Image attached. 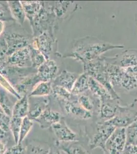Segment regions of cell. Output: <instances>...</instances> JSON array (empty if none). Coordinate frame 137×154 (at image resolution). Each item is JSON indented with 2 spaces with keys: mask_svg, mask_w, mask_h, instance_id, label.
Masks as SVG:
<instances>
[{
  "mask_svg": "<svg viewBox=\"0 0 137 154\" xmlns=\"http://www.w3.org/2000/svg\"><path fill=\"white\" fill-rule=\"evenodd\" d=\"M60 149L66 154H92L85 134H82L80 140L74 142H65L61 145Z\"/></svg>",
  "mask_w": 137,
  "mask_h": 154,
  "instance_id": "8fae6325",
  "label": "cell"
},
{
  "mask_svg": "<svg viewBox=\"0 0 137 154\" xmlns=\"http://www.w3.org/2000/svg\"><path fill=\"white\" fill-rule=\"evenodd\" d=\"M37 100L29 104L28 116L33 121L36 120L40 117L43 112L47 109L49 100L46 97H37Z\"/></svg>",
  "mask_w": 137,
  "mask_h": 154,
  "instance_id": "e0dca14e",
  "label": "cell"
},
{
  "mask_svg": "<svg viewBox=\"0 0 137 154\" xmlns=\"http://www.w3.org/2000/svg\"><path fill=\"white\" fill-rule=\"evenodd\" d=\"M6 145L2 141H0V154H5L7 152Z\"/></svg>",
  "mask_w": 137,
  "mask_h": 154,
  "instance_id": "8d00e7d4",
  "label": "cell"
},
{
  "mask_svg": "<svg viewBox=\"0 0 137 154\" xmlns=\"http://www.w3.org/2000/svg\"><path fill=\"white\" fill-rule=\"evenodd\" d=\"M8 4L12 19L19 24L23 25L26 16L21 1H8Z\"/></svg>",
  "mask_w": 137,
  "mask_h": 154,
  "instance_id": "d6986e66",
  "label": "cell"
},
{
  "mask_svg": "<svg viewBox=\"0 0 137 154\" xmlns=\"http://www.w3.org/2000/svg\"><path fill=\"white\" fill-rule=\"evenodd\" d=\"M7 154H26V147L22 144H16L7 149Z\"/></svg>",
  "mask_w": 137,
  "mask_h": 154,
  "instance_id": "836d02e7",
  "label": "cell"
},
{
  "mask_svg": "<svg viewBox=\"0 0 137 154\" xmlns=\"http://www.w3.org/2000/svg\"><path fill=\"white\" fill-rule=\"evenodd\" d=\"M4 38L7 44L8 57L14 51L29 46V45L28 38L16 32L5 33Z\"/></svg>",
  "mask_w": 137,
  "mask_h": 154,
  "instance_id": "7c38bea8",
  "label": "cell"
},
{
  "mask_svg": "<svg viewBox=\"0 0 137 154\" xmlns=\"http://www.w3.org/2000/svg\"><path fill=\"white\" fill-rule=\"evenodd\" d=\"M124 72L127 74L137 75V65L134 66L130 67L128 68H123Z\"/></svg>",
  "mask_w": 137,
  "mask_h": 154,
  "instance_id": "d590c367",
  "label": "cell"
},
{
  "mask_svg": "<svg viewBox=\"0 0 137 154\" xmlns=\"http://www.w3.org/2000/svg\"><path fill=\"white\" fill-rule=\"evenodd\" d=\"M23 118L11 117V118L10 131L12 133L15 144L19 143V133L21 130V125Z\"/></svg>",
  "mask_w": 137,
  "mask_h": 154,
  "instance_id": "4dcf8cb0",
  "label": "cell"
},
{
  "mask_svg": "<svg viewBox=\"0 0 137 154\" xmlns=\"http://www.w3.org/2000/svg\"><path fill=\"white\" fill-rule=\"evenodd\" d=\"M118 101L119 100H111L100 102L99 110L96 116L97 120L107 121L123 111L125 106H120Z\"/></svg>",
  "mask_w": 137,
  "mask_h": 154,
  "instance_id": "ba28073f",
  "label": "cell"
},
{
  "mask_svg": "<svg viewBox=\"0 0 137 154\" xmlns=\"http://www.w3.org/2000/svg\"><path fill=\"white\" fill-rule=\"evenodd\" d=\"M120 87L129 91L137 88V75L127 74L124 72Z\"/></svg>",
  "mask_w": 137,
  "mask_h": 154,
  "instance_id": "484cf974",
  "label": "cell"
},
{
  "mask_svg": "<svg viewBox=\"0 0 137 154\" xmlns=\"http://www.w3.org/2000/svg\"><path fill=\"white\" fill-rule=\"evenodd\" d=\"M4 28H5L4 22L0 20V37L3 33L4 32Z\"/></svg>",
  "mask_w": 137,
  "mask_h": 154,
  "instance_id": "f35d334b",
  "label": "cell"
},
{
  "mask_svg": "<svg viewBox=\"0 0 137 154\" xmlns=\"http://www.w3.org/2000/svg\"><path fill=\"white\" fill-rule=\"evenodd\" d=\"M11 118L4 112L0 113V128L6 133L10 131Z\"/></svg>",
  "mask_w": 137,
  "mask_h": 154,
  "instance_id": "1f68e13d",
  "label": "cell"
},
{
  "mask_svg": "<svg viewBox=\"0 0 137 154\" xmlns=\"http://www.w3.org/2000/svg\"><path fill=\"white\" fill-rule=\"evenodd\" d=\"M83 65L84 72L93 77L102 84L108 90L114 100L120 99V97L115 91L110 82L107 72L108 62L106 61L105 57H101L97 59L85 63Z\"/></svg>",
  "mask_w": 137,
  "mask_h": 154,
  "instance_id": "3957f363",
  "label": "cell"
},
{
  "mask_svg": "<svg viewBox=\"0 0 137 154\" xmlns=\"http://www.w3.org/2000/svg\"><path fill=\"white\" fill-rule=\"evenodd\" d=\"M21 3L24 8L26 16L31 21L40 12L43 8L42 2L21 1Z\"/></svg>",
  "mask_w": 137,
  "mask_h": 154,
  "instance_id": "603a6c76",
  "label": "cell"
},
{
  "mask_svg": "<svg viewBox=\"0 0 137 154\" xmlns=\"http://www.w3.org/2000/svg\"><path fill=\"white\" fill-rule=\"evenodd\" d=\"M37 69V75L40 80L44 82L54 80L58 72V68L55 62L49 59H47Z\"/></svg>",
  "mask_w": 137,
  "mask_h": 154,
  "instance_id": "4fadbf2b",
  "label": "cell"
},
{
  "mask_svg": "<svg viewBox=\"0 0 137 154\" xmlns=\"http://www.w3.org/2000/svg\"><path fill=\"white\" fill-rule=\"evenodd\" d=\"M7 63L18 68L32 67L30 46L19 49L9 55L7 58Z\"/></svg>",
  "mask_w": 137,
  "mask_h": 154,
  "instance_id": "9c48e42d",
  "label": "cell"
},
{
  "mask_svg": "<svg viewBox=\"0 0 137 154\" xmlns=\"http://www.w3.org/2000/svg\"><path fill=\"white\" fill-rule=\"evenodd\" d=\"M78 74L63 70L56 76L53 81V85L64 88L71 92L73 85L78 77Z\"/></svg>",
  "mask_w": 137,
  "mask_h": 154,
  "instance_id": "2e32d148",
  "label": "cell"
},
{
  "mask_svg": "<svg viewBox=\"0 0 137 154\" xmlns=\"http://www.w3.org/2000/svg\"><path fill=\"white\" fill-rule=\"evenodd\" d=\"M89 91L100 102L114 100L108 90L93 77L89 76Z\"/></svg>",
  "mask_w": 137,
  "mask_h": 154,
  "instance_id": "9a60e30c",
  "label": "cell"
},
{
  "mask_svg": "<svg viewBox=\"0 0 137 154\" xmlns=\"http://www.w3.org/2000/svg\"><path fill=\"white\" fill-rule=\"evenodd\" d=\"M61 107L64 112L68 116H71L75 119H79L82 121L96 120V117L93 113L83 109L78 104L77 101H60Z\"/></svg>",
  "mask_w": 137,
  "mask_h": 154,
  "instance_id": "5b68a950",
  "label": "cell"
},
{
  "mask_svg": "<svg viewBox=\"0 0 137 154\" xmlns=\"http://www.w3.org/2000/svg\"><path fill=\"white\" fill-rule=\"evenodd\" d=\"M50 147L43 144L31 142L26 147V154H48Z\"/></svg>",
  "mask_w": 137,
  "mask_h": 154,
  "instance_id": "83f0119b",
  "label": "cell"
},
{
  "mask_svg": "<svg viewBox=\"0 0 137 154\" xmlns=\"http://www.w3.org/2000/svg\"><path fill=\"white\" fill-rule=\"evenodd\" d=\"M2 112H3V110H2V108H1V107L0 106V113H1Z\"/></svg>",
  "mask_w": 137,
  "mask_h": 154,
  "instance_id": "60d3db41",
  "label": "cell"
},
{
  "mask_svg": "<svg viewBox=\"0 0 137 154\" xmlns=\"http://www.w3.org/2000/svg\"><path fill=\"white\" fill-rule=\"evenodd\" d=\"M89 75L85 72L78 75L72 89V94L78 96L89 90Z\"/></svg>",
  "mask_w": 137,
  "mask_h": 154,
  "instance_id": "44dd1931",
  "label": "cell"
},
{
  "mask_svg": "<svg viewBox=\"0 0 137 154\" xmlns=\"http://www.w3.org/2000/svg\"><path fill=\"white\" fill-rule=\"evenodd\" d=\"M30 54L31 60L32 67L37 68L42 65L47 60V58L43 53L38 49H35L30 46Z\"/></svg>",
  "mask_w": 137,
  "mask_h": 154,
  "instance_id": "f1b7e54d",
  "label": "cell"
},
{
  "mask_svg": "<svg viewBox=\"0 0 137 154\" xmlns=\"http://www.w3.org/2000/svg\"><path fill=\"white\" fill-rule=\"evenodd\" d=\"M0 106L4 112L11 117L12 109L14 105L12 104L7 91L2 88H0Z\"/></svg>",
  "mask_w": 137,
  "mask_h": 154,
  "instance_id": "d4e9b609",
  "label": "cell"
},
{
  "mask_svg": "<svg viewBox=\"0 0 137 154\" xmlns=\"http://www.w3.org/2000/svg\"><path fill=\"white\" fill-rule=\"evenodd\" d=\"M62 116L59 112L47 108L37 119L36 121L42 129H47L51 128L53 125L59 122L63 119Z\"/></svg>",
  "mask_w": 137,
  "mask_h": 154,
  "instance_id": "5bb4252c",
  "label": "cell"
},
{
  "mask_svg": "<svg viewBox=\"0 0 137 154\" xmlns=\"http://www.w3.org/2000/svg\"><path fill=\"white\" fill-rule=\"evenodd\" d=\"M122 154H137V146L127 145Z\"/></svg>",
  "mask_w": 137,
  "mask_h": 154,
  "instance_id": "e575fe53",
  "label": "cell"
},
{
  "mask_svg": "<svg viewBox=\"0 0 137 154\" xmlns=\"http://www.w3.org/2000/svg\"><path fill=\"white\" fill-rule=\"evenodd\" d=\"M127 145L137 146V121L125 128Z\"/></svg>",
  "mask_w": 137,
  "mask_h": 154,
  "instance_id": "4316f807",
  "label": "cell"
},
{
  "mask_svg": "<svg viewBox=\"0 0 137 154\" xmlns=\"http://www.w3.org/2000/svg\"><path fill=\"white\" fill-rule=\"evenodd\" d=\"M0 84L2 85L3 88H4V89H6L7 91H8L9 93H10L11 94L14 96L15 97L17 98V99H19L22 97L17 94L14 88H12L10 84L9 83L7 80L3 77V75H1V74H0Z\"/></svg>",
  "mask_w": 137,
  "mask_h": 154,
  "instance_id": "d6a6232c",
  "label": "cell"
},
{
  "mask_svg": "<svg viewBox=\"0 0 137 154\" xmlns=\"http://www.w3.org/2000/svg\"><path fill=\"white\" fill-rule=\"evenodd\" d=\"M107 72L110 82L112 86L114 88L116 86L120 87V84L124 74L123 68L117 65L108 63Z\"/></svg>",
  "mask_w": 137,
  "mask_h": 154,
  "instance_id": "ffe728a7",
  "label": "cell"
},
{
  "mask_svg": "<svg viewBox=\"0 0 137 154\" xmlns=\"http://www.w3.org/2000/svg\"><path fill=\"white\" fill-rule=\"evenodd\" d=\"M51 128L58 142H74L82 138V135L79 136L76 133L72 130L66 123L64 118L59 122L53 125Z\"/></svg>",
  "mask_w": 137,
  "mask_h": 154,
  "instance_id": "52a82bcc",
  "label": "cell"
},
{
  "mask_svg": "<svg viewBox=\"0 0 137 154\" xmlns=\"http://www.w3.org/2000/svg\"><path fill=\"white\" fill-rule=\"evenodd\" d=\"M52 92V85L50 81H40L37 83L32 89L29 97H47Z\"/></svg>",
  "mask_w": 137,
  "mask_h": 154,
  "instance_id": "7402d4cb",
  "label": "cell"
},
{
  "mask_svg": "<svg viewBox=\"0 0 137 154\" xmlns=\"http://www.w3.org/2000/svg\"><path fill=\"white\" fill-rule=\"evenodd\" d=\"M124 48L123 45H114L96 37L86 36L75 41L73 54L70 56L83 64L98 59L108 51Z\"/></svg>",
  "mask_w": 137,
  "mask_h": 154,
  "instance_id": "6da1fadb",
  "label": "cell"
},
{
  "mask_svg": "<svg viewBox=\"0 0 137 154\" xmlns=\"http://www.w3.org/2000/svg\"><path fill=\"white\" fill-rule=\"evenodd\" d=\"M135 102L126 106L124 109L114 117L107 121L115 128H125L137 121V110L134 109Z\"/></svg>",
  "mask_w": 137,
  "mask_h": 154,
  "instance_id": "8992f818",
  "label": "cell"
},
{
  "mask_svg": "<svg viewBox=\"0 0 137 154\" xmlns=\"http://www.w3.org/2000/svg\"><path fill=\"white\" fill-rule=\"evenodd\" d=\"M127 146L125 128H117L106 142L104 154H122Z\"/></svg>",
  "mask_w": 137,
  "mask_h": 154,
  "instance_id": "277c9868",
  "label": "cell"
},
{
  "mask_svg": "<svg viewBox=\"0 0 137 154\" xmlns=\"http://www.w3.org/2000/svg\"><path fill=\"white\" fill-rule=\"evenodd\" d=\"M33 121L28 116L24 118L21 125L19 143L22 144L33 127ZM18 143V144H19Z\"/></svg>",
  "mask_w": 137,
  "mask_h": 154,
  "instance_id": "f546056e",
  "label": "cell"
},
{
  "mask_svg": "<svg viewBox=\"0 0 137 154\" xmlns=\"http://www.w3.org/2000/svg\"><path fill=\"white\" fill-rule=\"evenodd\" d=\"M54 96L59 101H69L77 99V97L72 94L70 91L63 87L55 85H52V92Z\"/></svg>",
  "mask_w": 137,
  "mask_h": 154,
  "instance_id": "cb8c5ba5",
  "label": "cell"
},
{
  "mask_svg": "<svg viewBox=\"0 0 137 154\" xmlns=\"http://www.w3.org/2000/svg\"><path fill=\"white\" fill-rule=\"evenodd\" d=\"M116 128L108 121L96 120L90 125L85 126L84 131L88 139L91 149L97 148L103 149L109 137Z\"/></svg>",
  "mask_w": 137,
  "mask_h": 154,
  "instance_id": "7a4b0ae2",
  "label": "cell"
},
{
  "mask_svg": "<svg viewBox=\"0 0 137 154\" xmlns=\"http://www.w3.org/2000/svg\"><path fill=\"white\" fill-rule=\"evenodd\" d=\"M57 147H58L57 146H56V148L50 147L48 154H61Z\"/></svg>",
  "mask_w": 137,
  "mask_h": 154,
  "instance_id": "74e56055",
  "label": "cell"
},
{
  "mask_svg": "<svg viewBox=\"0 0 137 154\" xmlns=\"http://www.w3.org/2000/svg\"><path fill=\"white\" fill-rule=\"evenodd\" d=\"M29 109V102L28 95L22 97L14 104L12 109V116L24 118L28 116Z\"/></svg>",
  "mask_w": 137,
  "mask_h": 154,
  "instance_id": "ac0fdd59",
  "label": "cell"
},
{
  "mask_svg": "<svg viewBox=\"0 0 137 154\" xmlns=\"http://www.w3.org/2000/svg\"><path fill=\"white\" fill-rule=\"evenodd\" d=\"M6 136V133L0 128V141H2Z\"/></svg>",
  "mask_w": 137,
  "mask_h": 154,
  "instance_id": "ab89813d",
  "label": "cell"
},
{
  "mask_svg": "<svg viewBox=\"0 0 137 154\" xmlns=\"http://www.w3.org/2000/svg\"><path fill=\"white\" fill-rule=\"evenodd\" d=\"M108 63L122 68H128L137 65V50L127 49L113 58H106Z\"/></svg>",
  "mask_w": 137,
  "mask_h": 154,
  "instance_id": "30bf717a",
  "label": "cell"
}]
</instances>
